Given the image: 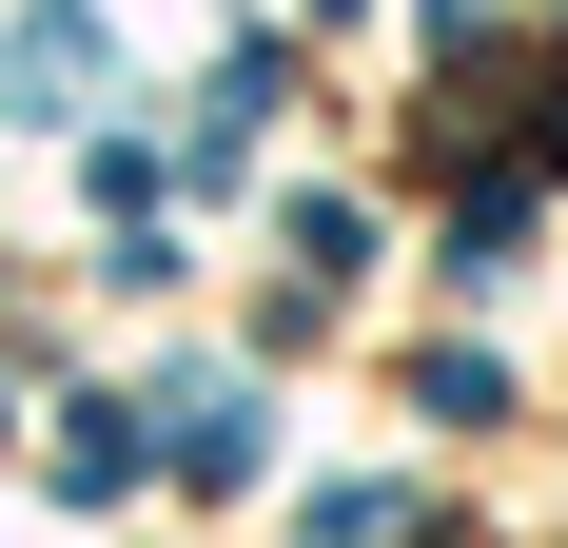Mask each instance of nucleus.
<instances>
[{"instance_id": "1", "label": "nucleus", "mask_w": 568, "mask_h": 548, "mask_svg": "<svg viewBox=\"0 0 568 548\" xmlns=\"http://www.w3.org/2000/svg\"><path fill=\"white\" fill-rule=\"evenodd\" d=\"M0 79H20V118H59V99H79V79H99V20H79V0H40V20H20V59H0Z\"/></svg>"}]
</instances>
